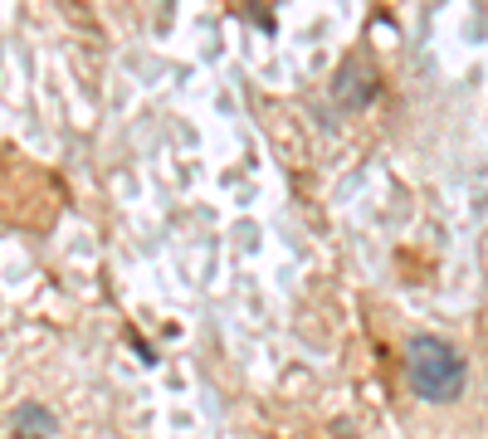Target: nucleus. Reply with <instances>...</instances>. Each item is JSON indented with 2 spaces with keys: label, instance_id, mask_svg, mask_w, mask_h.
Returning <instances> with one entry per match:
<instances>
[{
  "label": "nucleus",
  "instance_id": "obj_3",
  "mask_svg": "<svg viewBox=\"0 0 488 439\" xmlns=\"http://www.w3.org/2000/svg\"><path fill=\"white\" fill-rule=\"evenodd\" d=\"M15 430H29L35 439H49L59 425H54V415L39 410V405H20V410H15Z\"/></svg>",
  "mask_w": 488,
  "mask_h": 439
},
{
  "label": "nucleus",
  "instance_id": "obj_2",
  "mask_svg": "<svg viewBox=\"0 0 488 439\" xmlns=\"http://www.w3.org/2000/svg\"><path fill=\"white\" fill-rule=\"evenodd\" d=\"M371 93H376V69L367 64V59H347V64L337 69V79H332V103L347 112L367 108Z\"/></svg>",
  "mask_w": 488,
  "mask_h": 439
},
{
  "label": "nucleus",
  "instance_id": "obj_1",
  "mask_svg": "<svg viewBox=\"0 0 488 439\" xmlns=\"http://www.w3.org/2000/svg\"><path fill=\"white\" fill-rule=\"evenodd\" d=\"M406 376H410V391L420 395V401H430V405L459 401L464 381H469L464 357L444 337H430V332L410 337V347H406Z\"/></svg>",
  "mask_w": 488,
  "mask_h": 439
}]
</instances>
